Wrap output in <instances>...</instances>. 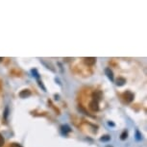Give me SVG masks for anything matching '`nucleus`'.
Listing matches in <instances>:
<instances>
[{
  "label": "nucleus",
  "mask_w": 147,
  "mask_h": 147,
  "mask_svg": "<svg viewBox=\"0 0 147 147\" xmlns=\"http://www.w3.org/2000/svg\"><path fill=\"white\" fill-rule=\"evenodd\" d=\"M122 97H123L124 101H125L126 103H131V102L134 101L135 94L133 93L132 91L127 90V91H125V92L123 93V95H122Z\"/></svg>",
  "instance_id": "f257e3e1"
},
{
  "label": "nucleus",
  "mask_w": 147,
  "mask_h": 147,
  "mask_svg": "<svg viewBox=\"0 0 147 147\" xmlns=\"http://www.w3.org/2000/svg\"><path fill=\"white\" fill-rule=\"evenodd\" d=\"M88 107L92 111V112H98L99 111V102H97L95 100H91L88 104Z\"/></svg>",
  "instance_id": "f03ea898"
},
{
  "label": "nucleus",
  "mask_w": 147,
  "mask_h": 147,
  "mask_svg": "<svg viewBox=\"0 0 147 147\" xmlns=\"http://www.w3.org/2000/svg\"><path fill=\"white\" fill-rule=\"evenodd\" d=\"M84 62L87 65H93L94 63H96V58L94 57H88V58H84Z\"/></svg>",
  "instance_id": "7ed1b4c3"
},
{
  "label": "nucleus",
  "mask_w": 147,
  "mask_h": 147,
  "mask_svg": "<svg viewBox=\"0 0 147 147\" xmlns=\"http://www.w3.org/2000/svg\"><path fill=\"white\" fill-rule=\"evenodd\" d=\"M105 74L107 75V77L111 80V82H113L115 81V77H113V72L111 68L107 67L106 69H105Z\"/></svg>",
  "instance_id": "20e7f679"
},
{
  "label": "nucleus",
  "mask_w": 147,
  "mask_h": 147,
  "mask_svg": "<svg viewBox=\"0 0 147 147\" xmlns=\"http://www.w3.org/2000/svg\"><path fill=\"white\" fill-rule=\"evenodd\" d=\"M92 100H95L97 102H99V100L102 98V92L100 90H96L92 93Z\"/></svg>",
  "instance_id": "39448f33"
},
{
  "label": "nucleus",
  "mask_w": 147,
  "mask_h": 147,
  "mask_svg": "<svg viewBox=\"0 0 147 147\" xmlns=\"http://www.w3.org/2000/svg\"><path fill=\"white\" fill-rule=\"evenodd\" d=\"M30 95H31V91L29 90H23L19 92V97H20V98H27V97H29Z\"/></svg>",
  "instance_id": "423d86ee"
},
{
  "label": "nucleus",
  "mask_w": 147,
  "mask_h": 147,
  "mask_svg": "<svg viewBox=\"0 0 147 147\" xmlns=\"http://www.w3.org/2000/svg\"><path fill=\"white\" fill-rule=\"evenodd\" d=\"M61 132H62L63 135L65 136L67 133L71 132V129H70V127L67 126V125H62L61 126Z\"/></svg>",
  "instance_id": "0eeeda50"
},
{
  "label": "nucleus",
  "mask_w": 147,
  "mask_h": 147,
  "mask_svg": "<svg viewBox=\"0 0 147 147\" xmlns=\"http://www.w3.org/2000/svg\"><path fill=\"white\" fill-rule=\"evenodd\" d=\"M125 83H126V79L122 78V77H118L115 81V84H116V86H118V87H122Z\"/></svg>",
  "instance_id": "6e6552de"
},
{
  "label": "nucleus",
  "mask_w": 147,
  "mask_h": 147,
  "mask_svg": "<svg viewBox=\"0 0 147 147\" xmlns=\"http://www.w3.org/2000/svg\"><path fill=\"white\" fill-rule=\"evenodd\" d=\"M31 73L33 74V77H35V78L37 79V80H40V74H38V72L37 69H36V68L32 69Z\"/></svg>",
  "instance_id": "1a4fd4ad"
},
{
  "label": "nucleus",
  "mask_w": 147,
  "mask_h": 147,
  "mask_svg": "<svg viewBox=\"0 0 147 147\" xmlns=\"http://www.w3.org/2000/svg\"><path fill=\"white\" fill-rule=\"evenodd\" d=\"M127 138H128V132H127V131H124V132L120 135V140H125Z\"/></svg>",
  "instance_id": "9d476101"
},
{
  "label": "nucleus",
  "mask_w": 147,
  "mask_h": 147,
  "mask_svg": "<svg viewBox=\"0 0 147 147\" xmlns=\"http://www.w3.org/2000/svg\"><path fill=\"white\" fill-rule=\"evenodd\" d=\"M136 138H137V140H142V136H141V134L140 133L138 130L136 131Z\"/></svg>",
  "instance_id": "9b49d317"
},
{
  "label": "nucleus",
  "mask_w": 147,
  "mask_h": 147,
  "mask_svg": "<svg viewBox=\"0 0 147 147\" xmlns=\"http://www.w3.org/2000/svg\"><path fill=\"white\" fill-rule=\"evenodd\" d=\"M8 115H9V107H6L5 108V111H4V119L5 120L8 119Z\"/></svg>",
  "instance_id": "f8f14e48"
},
{
  "label": "nucleus",
  "mask_w": 147,
  "mask_h": 147,
  "mask_svg": "<svg viewBox=\"0 0 147 147\" xmlns=\"http://www.w3.org/2000/svg\"><path fill=\"white\" fill-rule=\"evenodd\" d=\"M111 140L110 136H103L102 138H100V141H109Z\"/></svg>",
  "instance_id": "ddd939ff"
},
{
  "label": "nucleus",
  "mask_w": 147,
  "mask_h": 147,
  "mask_svg": "<svg viewBox=\"0 0 147 147\" xmlns=\"http://www.w3.org/2000/svg\"><path fill=\"white\" fill-rule=\"evenodd\" d=\"M4 144H5V140H4L3 136L0 134V147H3Z\"/></svg>",
  "instance_id": "4468645a"
},
{
  "label": "nucleus",
  "mask_w": 147,
  "mask_h": 147,
  "mask_svg": "<svg viewBox=\"0 0 147 147\" xmlns=\"http://www.w3.org/2000/svg\"><path fill=\"white\" fill-rule=\"evenodd\" d=\"M38 86H40V88H42V90H43L44 91H46V88H45V87H44V86H43L42 82H41L40 80H38Z\"/></svg>",
  "instance_id": "2eb2a0df"
},
{
  "label": "nucleus",
  "mask_w": 147,
  "mask_h": 147,
  "mask_svg": "<svg viewBox=\"0 0 147 147\" xmlns=\"http://www.w3.org/2000/svg\"><path fill=\"white\" fill-rule=\"evenodd\" d=\"M11 147H22V146L18 143H12L11 144Z\"/></svg>",
  "instance_id": "dca6fc26"
},
{
  "label": "nucleus",
  "mask_w": 147,
  "mask_h": 147,
  "mask_svg": "<svg viewBox=\"0 0 147 147\" xmlns=\"http://www.w3.org/2000/svg\"><path fill=\"white\" fill-rule=\"evenodd\" d=\"M108 124H109L110 126H115V123H113V122H108Z\"/></svg>",
  "instance_id": "f3484780"
},
{
  "label": "nucleus",
  "mask_w": 147,
  "mask_h": 147,
  "mask_svg": "<svg viewBox=\"0 0 147 147\" xmlns=\"http://www.w3.org/2000/svg\"><path fill=\"white\" fill-rule=\"evenodd\" d=\"M2 60H3V58H2V57H0V62H2Z\"/></svg>",
  "instance_id": "a211bd4d"
},
{
  "label": "nucleus",
  "mask_w": 147,
  "mask_h": 147,
  "mask_svg": "<svg viewBox=\"0 0 147 147\" xmlns=\"http://www.w3.org/2000/svg\"><path fill=\"white\" fill-rule=\"evenodd\" d=\"M108 147H110V146H108Z\"/></svg>",
  "instance_id": "6ab92c4d"
}]
</instances>
